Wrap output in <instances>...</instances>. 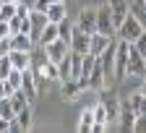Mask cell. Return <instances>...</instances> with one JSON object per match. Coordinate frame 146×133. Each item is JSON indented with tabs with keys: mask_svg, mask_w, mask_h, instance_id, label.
<instances>
[{
	"mask_svg": "<svg viewBox=\"0 0 146 133\" xmlns=\"http://www.w3.org/2000/svg\"><path fill=\"white\" fill-rule=\"evenodd\" d=\"M128 60H131V42L120 39L115 52V78H128Z\"/></svg>",
	"mask_w": 146,
	"mask_h": 133,
	"instance_id": "obj_1",
	"label": "cell"
},
{
	"mask_svg": "<svg viewBox=\"0 0 146 133\" xmlns=\"http://www.w3.org/2000/svg\"><path fill=\"white\" fill-rule=\"evenodd\" d=\"M146 29H143V24L138 21V18L131 13V16H128L125 18V21L120 24V29H117V34H120V39H125V42H136L138 39V37L143 34Z\"/></svg>",
	"mask_w": 146,
	"mask_h": 133,
	"instance_id": "obj_2",
	"label": "cell"
},
{
	"mask_svg": "<svg viewBox=\"0 0 146 133\" xmlns=\"http://www.w3.org/2000/svg\"><path fill=\"white\" fill-rule=\"evenodd\" d=\"M97 31H102V34H107V37H112V34L117 31V26H115V21H112L110 3H104V5L97 8Z\"/></svg>",
	"mask_w": 146,
	"mask_h": 133,
	"instance_id": "obj_3",
	"label": "cell"
},
{
	"mask_svg": "<svg viewBox=\"0 0 146 133\" xmlns=\"http://www.w3.org/2000/svg\"><path fill=\"white\" fill-rule=\"evenodd\" d=\"M44 52L50 55V60L52 63H60L63 58H68V52H70V42H65V39H55V42H50V45H44Z\"/></svg>",
	"mask_w": 146,
	"mask_h": 133,
	"instance_id": "obj_4",
	"label": "cell"
},
{
	"mask_svg": "<svg viewBox=\"0 0 146 133\" xmlns=\"http://www.w3.org/2000/svg\"><path fill=\"white\" fill-rule=\"evenodd\" d=\"M146 73V58L138 52V47L131 42V60H128V76H143Z\"/></svg>",
	"mask_w": 146,
	"mask_h": 133,
	"instance_id": "obj_5",
	"label": "cell"
},
{
	"mask_svg": "<svg viewBox=\"0 0 146 133\" xmlns=\"http://www.w3.org/2000/svg\"><path fill=\"white\" fill-rule=\"evenodd\" d=\"M76 26H78L81 31H86V34H94V31H97V8H84V11L78 13Z\"/></svg>",
	"mask_w": 146,
	"mask_h": 133,
	"instance_id": "obj_6",
	"label": "cell"
},
{
	"mask_svg": "<svg viewBox=\"0 0 146 133\" xmlns=\"http://www.w3.org/2000/svg\"><path fill=\"white\" fill-rule=\"evenodd\" d=\"M107 3H110V11H112L115 26L120 29V24L125 21L128 16H131V5H128V0H107Z\"/></svg>",
	"mask_w": 146,
	"mask_h": 133,
	"instance_id": "obj_7",
	"label": "cell"
},
{
	"mask_svg": "<svg viewBox=\"0 0 146 133\" xmlns=\"http://www.w3.org/2000/svg\"><path fill=\"white\" fill-rule=\"evenodd\" d=\"M112 45V37H107V34H102V31H94L91 34V45H89V52L94 55V58H99V55Z\"/></svg>",
	"mask_w": 146,
	"mask_h": 133,
	"instance_id": "obj_8",
	"label": "cell"
},
{
	"mask_svg": "<svg viewBox=\"0 0 146 133\" xmlns=\"http://www.w3.org/2000/svg\"><path fill=\"white\" fill-rule=\"evenodd\" d=\"M115 52H117V45L112 42L102 55H99V60H102V68L107 73V78H115Z\"/></svg>",
	"mask_w": 146,
	"mask_h": 133,
	"instance_id": "obj_9",
	"label": "cell"
},
{
	"mask_svg": "<svg viewBox=\"0 0 146 133\" xmlns=\"http://www.w3.org/2000/svg\"><path fill=\"white\" fill-rule=\"evenodd\" d=\"M102 104L107 107V115H110V120H117V118H120V99L115 97L112 91L102 89Z\"/></svg>",
	"mask_w": 146,
	"mask_h": 133,
	"instance_id": "obj_10",
	"label": "cell"
},
{
	"mask_svg": "<svg viewBox=\"0 0 146 133\" xmlns=\"http://www.w3.org/2000/svg\"><path fill=\"white\" fill-rule=\"evenodd\" d=\"M89 45H91V34H86V31H81V29L76 26V31H73V39H70V50H76V52L86 55V52H89Z\"/></svg>",
	"mask_w": 146,
	"mask_h": 133,
	"instance_id": "obj_11",
	"label": "cell"
},
{
	"mask_svg": "<svg viewBox=\"0 0 146 133\" xmlns=\"http://www.w3.org/2000/svg\"><path fill=\"white\" fill-rule=\"evenodd\" d=\"M50 24V18L47 13H39V11H31V39L34 42H39V37L44 31V26Z\"/></svg>",
	"mask_w": 146,
	"mask_h": 133,
	"instance_id": "obj_12",
	"label": "cell"
},
{
	"mask_svg": "<svg viewBox=\"0 0 146 133\" xmlns=\"http://www.w3.org/2000/svg\"><path fill=\"white\" fill-rule=\"evenodd\" d=\"M104 81H107V73H104V68H102V60L97 58L94 68H91V76H89V86L97 89V91H102V89H104Z\"/></svg>",
	"mask_w": 146,
	"mask_h": 133,
	"instance_id": "obj_13",
	"label": "cell"
},
{
	"mask_svg": "<svg viewBox=\"0 0 146 133\" xmlns=\"http://www.w3.org/2000/svg\"><path fill=\"white\" fill-rule=\"evenodd\" d=\"M133 123H136V112H133L131 102H120V125L125 130H133Z\"/></svg>",
	"mask_w": 146,
	"mask_h": 133,
	"instance_id": "obj_14",
	"label": "cell"
},
{
	"mask_svg": "<svg viewBox=\"0 0 146 133\" xmlns=\"http://www.w3.org/2000/svg\"><path fill=\"white\" fill-rule=\"evenodd\" d=\"M34 47V39L29 34H13L11 37V50H18V52H31Z\"/></svg>",
	"mask_w": 146,
	"mask_h": 133,
	"instance_id": "obj_15",
	"label": "cell"
},
{
	"mask_svg": "<svg viewBox=\"0 0 146 133\" xmlns=\"http://www.w3.org/2000/svg\"><path fill=\"white\" fill-rule=\"evenodd\" d=\"M34 70L31 68H26L24 70V81H21V89H24V94L29 97V102H34V97H36V84H34Z\"/></svg>",
	"mask_w": 146,
	"mask_h": 133,
	"instance_id": "obj_16",
	"label": "cell"
},
{
	"mask_svg": "<svg viewBox=\"0 0 146 133\" xmlns=\"http://www.w3.org/2000/svg\"><path fill=\"white\" fill-rule=\"evenodd\" d=\"M11 60H13V68L26 70V68H31V52H18V50H11Z\"/></svg>",
	"mask_w": 146,
	"mask_h": 133,
	"instance_id": "obj_17",
	"label": "cell"
},
{
	"mask_svg": "<svg viewBox=\"0 0 146 133\" xmlns=\"http://www.w3.org/2000/svg\"><path fill=\"white\" fill-rule=\"evenodd\" d=\"M81 91H84V86H81L78 78H68V81H63V97H65V99H76Z\"/></svg>",
	"mask_w": 146,
	"mask_h": 133,
	"instance_id": "obj_18",
	"label": "cell"
},
{
	"mask_svg": "<svg viewBox=\"0 0 146 133\" xmlns=\"http://www.w3.org/2000/svg\"><path fill=\"white\" fill-rule=\"evenodd\" d=\"M21 81H24V70H18V68H13L11 70V76L5 78V89H8V97L16 91V89H21Z\"/></svg>",
	"mask_w": 146,
	"mask_h": 133,
	"instance_id": "obj_19",
	"label": "cell"
},
{
	"mask_svg": "<svg viewBox=\"0 0 146 133\" xmlns=\"http://www.w3.org/2000/svg\"><path fill=\"white\" fill-rule=\"evenodd\" d=\"M91 128H94V107H86V110L81 112L78 130H81V133H91Z\"/></svg>",
	"mask_w": 146,
	"mask_h": 133,
	"instance_id": "obj_20",
	"label": "cell"
},
{
	"mask_svg": "<svg viewBox=\"0 0 146 133\" xmlns=\"http://www.w3.org/2000/svg\"><path fill=\"white\" fill-rule=\"evenodd\" d=\"M11 102H13V110H16V115H18L21 110H26V107L31 104V102H29V97L24 94V89H16V91L11 94Z\"/></svg>",
	"mask_w": 146,
	"mask_h": 133,
	"instance_id": "obj_21",
	"label": "cell"
},
{
	"mask_svg": "<svg viewBox=\"0 0 146 133\" xmlns=\"http://www.w3.org/2000/svg\"><path fill=\"white\" fill-rule=\"evenodd\" d=\"M58 37H60V29H58V24H47L44 26V31H42V37H39V45L44 47V45H50V42H55V39H58Z\"/></svg>",
	"mask_w": 146,
	"mask_h": 133,
	"instance_id": "obj_22",
	"label": "cell"
},
{
	"mask_svg": "<svg viewBox=\"0 0 146 133\" xmlns=\"http://www.w3.org/2000/svg\"><path fill=\"white\" fill-rule=\"evenodd\" d=\"M47 18L52 24H60L63 18H65V5L63 3H50V8H47Z\"/></svg>",
	"mask_w": 146,
	"mask_h": 133,
	"instance_id": "obj_23",
	"label": "cell"
},
{
	"mask_svg": "<svg viewBox=\"0 0 146 133\" xmlns=\"http://www.w3.org/2000/svg\"><path fill=\"white\" fill-rule=\"evenodd\" d=\"M39 76H44V78H50V81H60V68H58V63L47 60V63L39 68Z\"/></svg>",
	"mask_w": 146,
	"mask_h": 133,
	"instance_id": "obj_24",
	"label": "cell"
},
{
	"mask_svg": "<svg viewBox=\"0 0 146 133\" xmlns=\"http://www.w3.org/2000/svg\"><path fill=\"white\" fill-rule=\"evenodd\" d=\"M128 102H131V107H133L136 115H143V112H146V94H141V91H138V94H133Z\"/></svg>",
	"mask_w": 146,
	"mask_h": 133,
	"instance_id": "obj_25",
	"label": "cell"
},
{
	"mask_svg": "<svg viewBox=\"0 0 146 133\" xmlns=\"http://www.w3.org/2000/svg\"><path fill=\"white\" fill-rule=\"evenodd\" d=\"M58 29H60V39H65V42H70V39H73V31H76V26L68 21V16L58 24Z\"/></svg>",
	"mask_w": 146,
	"mask_h": 133,
	"instance_id": "obj_26",
	"label": "cell"
},
{
	"mask_svg": "<svg viewBox=\"0 0 146 133\" xmlns=\"http://www.w3.org/2000/svg\"><path fill=\"white\" fill-rule=\"evenodd\" d=\"M0 115H3L5 120H13V118H16V110H13L11 97H3V99H0Z\"/></svg>",
	"mask_w": 146,
	"mask_h": 133,
	"instance_id": "obj_27",
	"label": "cell"
},
{
	"mask_svg": "<svg viewBox=\"0 0 146 133\" xmlns=\"http://www.w3.org/2000/svg\"><path fill=\"white\" fill-rule=\"evenodd\" d=\"M16 13H18V3H3V8H0V21H11Z\"/></svg>",
	"mask_w": 146,
	"mask_h": 133,
	"instance_id": "obj_28",
	"label": "cell"
},
{
	"mask_svg": "<svg viewBox=\"0 0 146 133\" xmlns=\"http://www.w3.org/2000/svg\"><path fill=\"white\" fill-rule=\"evenodd\" d=\"M58 68H60V84L68 81V78H73V73H70V52H68V58H63L58 63Z\"/></svg>",
	"mask_w": 146,
	"mask_h": 133,
	"instance_id": "obj_29",
	"label": "cell"
},
{
	"mask_svg": "<svg viewBox=\"0 0 146 133\" xmlns=\"http://www.w3.org/2000/svg\"><path fill=\"white\" fill-rule=\"evenodd\" d=\"M31 115H34V112H31V104H29L26 110H21V112L16 115V120L21 123V128H24V130H29V128H31Z\"/></svg>",
	"mask_w": 146,
	"mask_h": 133,
	"instance_id": "obj_30",
	"label": "cell"
},
{
	"mask_svg": "<svg viewBox=\"0 0 146 133\" xmlns=\"http://www.w3.org/2000/svg\"><path fill=\"white\" fill-rule=\"evenodd\" d=\"M11 70H13V60H11V52H8L0 58V78H8Z\"/></svg>",
	"mask_w": 146,
	"mask_h": 133,
	"instance_id": "obj_31",
	"label": "cell"
},
{
	"mask_svg": "<svg viewBox=\"0 0 146 133\" xmlns=\"http://www.w3.org/2000/svg\"><path fill=\"white\" fill-rule=\"evenodd\" d=\"M131 13H133V16L138 18V21L143 24V29H146V3H143V0H138V3H136V5L131 8Z\"/></svg>",
	"mask_w": 146,
	"mask_h": 133,
	"instance_id": "obj_32",
	"label": "cell"
},
{
	"mask_svg": "<svg viewBox=\"0 0 146 133\" xmlns=\"http://www.w3.org/2000/svg\"><path fill=\"white\" fill-rule=\"evenodd\" d=\"M94 123H110V115H107V107L104 104H97L94 107Z\"/></svg>",
	"mask_w": 146,
	"mask_h": 133,
	"instance_id": "obj_33",
	"label": "cell"
},
{
	"mask_svg": "<svg viewBox=\"0 0 146 133\" xmlns=\"http://www.w3.org/2000/svg\"><path fill=\"white\" fill-rule=\"evenodd\" d=\"M133 130H136V133H146V112H143V115H136Z\"/></svg>",
	"mask_w": 146,
	"mask_h": 133,
	"instance_id": "obj_34",
	"label": "cell"
},
{
	"mask_svg": "<svg viewBox=\"0 0 146 133\" xmlns=\"http://www.w3.org/2000/svg\"><path fill=\"white\" fill-rule=\"evenodd\" d=\"M133 45H136V47H138V52H141V55H143V58H146V31H143V34H141V37H138V39H136V42H133Z\"/></svg>",
	"mask_w": 146,
	"mask_h": 133,
	"instance_id": "obj_35",
	"label": "cell"
},
{
	"mask_svg": "<svg viewBox=\"0 0 146 133\" xmlns=\"http://www.w3.org/2000/svg\"><path fill=\"white\" fill-rule=\"evenodd\" d=\"M47 8H50V0H36L31 11H39V13H47Z\"/></svg>",
	"mask_w": 146,
	"mask_h": 133,
	"instance_id": "obj_36",
	"label": "cell"
},
{
	"mask_svg": "<svg viewBox=\"0 0 146 133\" xmlns=\"http://www.w3.org/2000/svg\"><path fill=\"white\" fill-rule=\"evenodd\" d=\"M5 37H11V24L8 21H0V39H5Z\"/></svg>",
	"mask_w": 146,
	"mask_h": 133,
	"instance_id": "obj_37",
	"label": "cell"
},
{
	"mask_svg": "<svg viewBox=\"0 0 146 133\" xmlns=\"http://www.w3.org/2000/svg\"><path fill=\"white\" fill-rule=\"evenodd\" d=\"M3 130H11V120H5L3 115H0V133Z\"/></svg>",
	"mask_w": 146,
	"mask_h": 133,
	"instance_id": "obj_38",
	"label": "cell"
},
{
	"mask_svg": "<svg viewBox=\"0 0 146 133\" xmlns=\"http://www.w3.org/2000/svg\"><path fill=\"white\" fill-rule=\"evenodd\" d=\"M8 97V89H5V78H0V99Z\"/></svg>",
	"mask_w": 146,
	"mask_h": 133,
	"instance_id": "obj_39",
	"label": "cell"
},
{
	"mask_svg": "<svg viewBox=\"0 0 146 133\" xmlns=\"http://www.w3.org/2000/svg\"><path fill=\"white\" fill-rule=\"evenodd\" d=\"M24 3H26L29 8H34V3H36V0H24Z\"/></svg>",
	"mask_w": 146,
	"mask_h": 133,
	"instance_id": "obj_40",
	"label": "cell"
},
{
	"mask_svg": "<svg viewBox=\"0 0 146 133\" xmlns=\"http://www.w3.org/2000/svg\"><path fill=\"white\" fill-rule=\"evenodd\" d=\"M141 94H146V81H143V86H141Z\"/></svg>",
	"mask_w": 146,
	"mask_h": 133,
	"instance_id": "obj_41",
	"label": "cell"
},
{
	"mask_svg": "<svg viewBox=\"0 0 146 133\" xmlns=\"http://www.w3.org/2000/svg\"><path fill=\"white\" fill-rule=\"evenodd\" d=\"M3 3H18V0H3Z\"/></svg>",
	"mask_w": 146,
	"mask_h": 133,
	"instance_id": "obj_42",
	"label": "cell"
},
{
	"mask_svg": "<svg viewBox=\"0 0 146 133\" xmlns=\"http://www.w3.org/2000/svg\"><path fill=\"white\" fill-rule=\"evenodd\" d=\"M50 3H63V0H50Z\"/></svg>",
	"mask_w": 146,
	"mask_h": 133,
	"instance_id": "obj_43",
	"label": "cell"
},
{
	"mask_svg": "<svg viewBox=\"0 0 146 133\" xmlns=\"http://www.w3.org/2000/svg\"><path fill=\"white\" fill-rule=\"evenodd\" d=\"M143 3H146V0H143Z\"/></svg>",
	"mask_w": 146,
	"mask_h": 133,
	"instance_id": "obj_44",
	"label": "cell"
}]
</instances>
